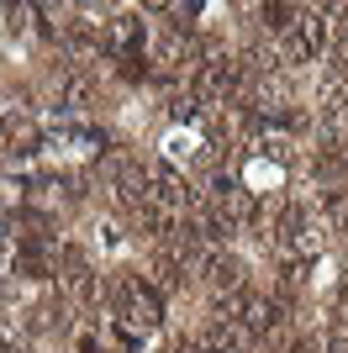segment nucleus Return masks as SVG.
<instances>
[{"label": "nucleus", "mask_w": 348, "mask_h": 353, "mask_svg": "<svg viewBox=\"0 0 348 353\" xmlns=\"http://www.w3.org/2000/svg\"><path fill=\"white\" fill-rule=\"evenodd\" d=\"M195 280H201V295H232L259 280V269H253V259L243 248H211L201 259V269H195Z\"/></svg>", "instance_id": "obj_1"}]
</instances>
